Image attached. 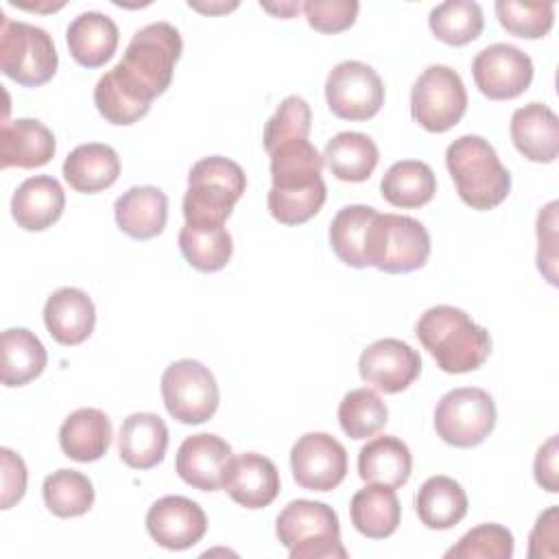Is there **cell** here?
<instances>
[{
    "mask_svg": "<svg viewBox=\"0 0 559 559\" xmlns=\"http://www.w3.org/2000/svg\"><path fill=\"white\" fill-rule=\"evenodd\" d=\"M57 151L52 131L33 118L4 122L0 129V166L2 168H39L46 166Z\"/></svg>",
    "mask_w": 559,
    "mask_h": 559,
    "instance_id": "obj_23",
    "label": "cell"
},
{
    "mask_svg": "<svg viewBox=\"0 0 559 559\" xmlns=\"http://www.w3.org/2000/svg\"><path fill=\"white\" fill-rule=\"evenodd\" d=\"M231 445L212 432L190 435L181 441L175 459L179 478L201 491H218L231 465Z\"/></svg>",
    "mask_w": 559,
    "mask_h": 559,
    "instance_id": "obj_16",
    "label": "cell"
},
{
    "mask_svg": "<svg viewBox=\"0 0 559 559\" xmlns=\"http://www.w3.org/2000/svg\"><path fill=\"white\" fill-rule=\"evenodd\" d=\"M0 31V70L22 87L48 83L59 66L52 37L41 26L13 22L4 13Z\"/></svg>",
    "mask_w": 559,
    "mask_h": 559,
    "instance_id": "obj_8",
    "label": "cell"
},
{
    "mask_svg": "<svg viewBox=\"0 0 559 559\" xmlns=\"http://www.w3.org/2000/svg\"><path fill=\"white\" fill-rule=\"evenodd\" d=\"M310 122H312L310 105L297 94L286 96L264 124V133H262L264 151L271 153L282 142H288L295 138H308Z\"/></svg>",
    "mask_w": 559,
    "mask_h": 559,
    "instance_id": "obj_41",
    "label": "cell"
},
{
    "mask_svg": "<svg viewBox=\"0 0 559 559\" xmlns=\"http://www.w3.org/2000/svg\"><path fill=\"white\" fill-rule=\"evenodd\" d=\"M378 210L371 205L354 203L345 205L336 212L330 223V245L336 258L354 269H365V249H367V234L376 218Z\"/></svg>",
    "mask_w": 559,
    "mask_h": 559,
    "instance_id": "obj_34",
    "label": "cell"
},
{
    "mask_svg": "<svg viewBox=\"0 0 559 559\" xmlns=\"http://www.w3.org/2000/svg\"><path fill=\"white\" fill-rule=\"evenodd\" d=\"M120 177V157L109 144L87 142L72 148L63 162V179L81 194L107 190Z\"/></svg>",
    "mask_w": 559,
    "mask_h": 559,
    "instance_id": "obj_27",
    "label": "cell"
},
{
    "mask_svg": "<svg viewBox=\"0 0 559 559\" xmlns=\"http://www.w3.org/2000/svg\"><path fill=\"white\" fill-rule=\"evenodd\" d=\"M380 159L376 142L358 131H341L328 140L323 148V162L330 173L349 183H360L371 177Z\"/></svg>",
    "mask_w": 559,
    "mask_h": 559,
    "instance_id": "obj_32",
    "label": "cell"
},
{
    "mask_svg": "<svg viewBox=\"0 0 559 559\" xmlns=\"http://www.w3.org/2000/svg\"><path fill=\"white\" fill-rule=\"evenodd\" d=\"M290 472L299 487L332 491L347 474V450L328 432H306L290 448Z\"/></svg>",
    "mask_w": 559,
    "mask_h": 559,
    "instance_id": "obj_13",
    "label": "cell"
},
{
    "mask_svg": "<svg viewBox=\"0 0 559 559\" xmlns=\"http://www.w3.org/2000/svg\"><path fill=\"white\" fill-rule=\"evenodd\" d=\"M44 325L59 345H81L92 336L96 325L94 301L85 290L63 286L46 299Z\"/></svg>",
    "mask_w": 559,
    "mask_h": 559,
    "instance_id": "obj_19",
    "label": "cell"
},
{
    "mask_svg": "<svg viewBox=\"0 0 559 559\" xmlns=\"http://www.w3.org/2000/svg\"><path fill=\"white\" fill-rule=\"evenodd\" d=\"M162 397L168 415L179 424H205L218 408V384L214 373L199 360L181 358L162 373Z\"/></svg>",
    "mask_w": 559,
    "mask_h": 559,
    "instance_id": "obj_10",
    "label": "cell"
},
{
    "mask_svg": "<svg viewBox=\"0 0 559 559\" xmlns=\"http://www.w3.org/2000/svg\"><path fill=\"white\" fill-rule=\"evenodd\" d=\"M183 41L168 22H153L133 33L122 59L109 70V76L138 103L148 105L164 94L173 81Z\"/></svg>",
    "mask_w": 559,
    "mask_h": 559,
    "instance_id": "obj_2",
    "label": "cell"
},
{
    "mask_svg": "<svg viewBox=\"0 0 559 559\" xmlns=\"http://www.w3.org/2000/svg\"><path fill=\"white\" fill-rule=\"evenodd\" d=\"M430 255V234L413 216L376 214L369 234L365 260L382 273H411L421 269Z\"/></svg>",
    "mask_w": 559,
    "mask_h": 559,
    "instance_id": "obj_7",
    "label": "cell"
},
{
    "mask_svg": "<svg viewBox=\"0 0 559 559\" xmlns=\"http://www.w3.org/2000/svg\"><path fill=\"white\" fill-rule=\"evenodd\" d=\"M496 426L493 397L478 386H461L441 395L435 408V430L448 445H480Z\"/></svg>",
    "mask_w": 559,
    "mask_h": 559,
    "instance_id": "obj_11",
    "label": "cell"
},
{
    "mask_svg": "<svg viewBox=\"0 0 559 559\" xmlns=\"http://www.w3.org/2000/svg\"><path fill=\"white\" fill-rule=\"evenodd\" d=\"M380 192L382 199L393 207L415 210L432 201L437 192V177L426 162L402 159L384 173Z\"/></svg>",
    "mask_w": 559,
    "mask_h": 559,
    "instance_id": "obj_33",
    "label": "cell"
},
{
    "mask_svg": "<svg viewBox=\"0 0 559 559\" xmlns=\"http://www.w3.org/2000/svg\"><path fill=\"white\" fill-rule=\"evenodd\" d=\"M179 249L186 262L201 273H216L231 260L234 242L225 225H183Z\"/></svg>",
    "mask_w": 559,
    "mask_h": 559,
    "instance_id": "obj_35",
    "label": "cell"
},
{
    "mask_svg": "<svg viewBox=\"0 0 559 559\" xmlns=\"http://www.w3.org/2000/svg\"><path fill=\"white\" fill-rule=\"evenodd\" d=\"M59 445L72 461H98L111 445V419L100 408H76L59 428Z\"/></svg>",
    "mask_w": 559,
    "mask_h": 559,
    "instance_id": "obj_26",
    "label": "cell"
},
{
    "mask_svg": "<svg viewBox=\"0 0 559 559\" xmlns=\"http://www.w3.org/2000/svg\"><path fill=\"white\" fill-rule=\"evenodd\" d=\"M428 26L439 41L448 46H465L483 33L485 17L478 2L448 0L430 11Z\"/></svg>",
    "mask_w": 559,
    "mask_h": 559,
    "instance_id": "obj_36",
    "label": "cell"
},
{
    "mask_svg": "<svg viewBox=\"0 0 559 559\" xmlns=\"http://www.w3.org/2000/svg\"><path fill=\"white\" fill-rule=\"evenodd\" d=\"M557 456H559V439L557 435H552L535 454V463H533V472H535V480L542 489H546L548 493H557L559 491V465H557Z\"/></svg>",
    "mask_w": 559,
    "mask_h": 559,
    "instance_id": "obj_47",
    "label": "cell"
},
{
    "mask_svg": "<svg viewBox=\"0 0 559 559\" xmlns=\"http://www.w3.org/2000/svg\"><path fill=\"white\" fill-rule=\"evenodd\" d=\"M349 518L354 528L369 539H384L400 526L402 507L393 487L367 483L352 496Z\"/></svg>",
    "mask_w": 559,
    "mask_h": 559,
    "instance_id": "obj_29",
    "label": "cell"
},
{
    "mask_svg": "<svg viewBox=\"0 0 559 559\" xmlns=\"http://www.w3.org/2000/svg\"><path fill=\"white\" fill-rule=\"evenodd\" d=\"M413 456L408 445L395 435H380L358 452V476L365 483L402 487L411 478Z\"/></svg>",
    "mask_w": 559,
    "mask_h": 559,
    "instance_id": "obj_28",
    "label": "cell"
},
{
    "mask_svg": "<svg viewBox=\"0 0 559 559\" xmlns=\"http://www.w3.org/2000/svg\"><path fill=\"white\" fill-rule=\"evenodd\" d=\"M358 373L382 393H400L419 378L421 358L400 338H378L362 349Z\"/></svg>",
    "mask_w": 559,
    "mask_h": 559,
    "instance_id": "obj_15",
    "label": "cell"
},
{
    "mask_svg": "<svg viewBox=\"0 0 559 559\" xmlns=\"http://www.w3.org/2000/svg\"><path fill=\"white\" fill-rule=\"evenodd\" d=\"M44 502L57 518H79L94 504L92 480L76 469H57L44 478Z\"/></svg>",
    "mask_w": 559,
    "mask_h": 559,
    "instance_id": "obj_37",
    "label": "cell"
},
{
    "mask_svg": "<svg viewBox=\"0 0 559 559\" xmlns=\"http://www.w3.org/2000/svg\"><path fill=\"white\" fill-rule=\"evenodd\" d=\"M245 188L247 177L236 162L223 155L199 159L188 173V190L183 194L186 223L225 225Z\"/></svg>",
    "mask_w": 559,
    "mask_h": 559,
    "instance_id": "obj_5",
    "label": "cell"
},
{
    "mask_svg": "<svg viewBox=\"0 0 559 559\" xmlns=\"http://www.w3.org/2000/svg\"><path fill=\"white\" fill-rule=\"evenodd\" d=\"M467 109L463 79L450 66H428L411 87V116L430 133H445Z\"/></svg>",
    "mask_w": 559,
    "mask_h": 559,
    "instance_id": "obj_9",
    "label": "cell"
},
{
    "mask_svg": "<svg viewBox=\"0 0 559 559\" xmlns=\"http://www.w3.org/2000/svg\"><path fill=\"white\" fill-rule=\"evenodd\" d=\"M146 531L162 548L186 550L207 531L205 511L186 496H164L146 511Z\"/></svg>",
    "mask_w": 559,
    "mask_h": 559,
    "instance_id": "obj_17",
    "label": "cell"
},
{
    "mask_svg": "<svg viewBox=\"0 0 559 559\" xmlns=\"http://www.w3.org/2000/svg\"><path fill=\"white\" fill-rule=\"evenodd\" d=\"M537 269L550 284H557V201L537 214Z\"/></svg>",
    "mask_w": 559,
    "mask_h": 559,
    "instance_id": "obj_44",
    "label": "cell"
},
{
    "mask_svg": "<svg viewBox=\"0 0 559 559\" xmlns=\"http://www.w3.org/2000/svg\"><path fill=\"white\" fill-rule=\"evenodd\" d=\"M415 334L445 373L474 371L491 354L489 332L456 306L439 304L424 310L415 323Z\"/></svg>",
    "mask_w": 559,
    "mask_h": 559,
    "instance_id": "obj_3",
    "label": "cell"
},
{
    "mask_svg": "<svg viewBox=\"0 0 559 559\" xmlns=\"http://www.w3.org/2000/svg\"><path fill=\"white\" fill-rule=\"evenodd\" d=\"M188 7L190 9H194V11H201V13H227V11H234L236 7H238V2H221V4H201V2H188Z\"/></svg>",
    "mask_w": 559,
    "mask_h": 559,
    "instance_id": "obj_48",
    "label": "cell"
},
{
    "mask_svg": "<svg viewBox=\"0 0 559 559\" xmlns=\"http://www.w3.org/2000/svg\"><path fill=\"white\" fill-rule=\"evenodd\" d=\"M496 15L507 33L522 39H539L546 37L555 24V4L498 0Z\"/></svg>",
    "mask_w": 559,
    "mask_h": 559,
    "instance_id": "obj_39",
    "label": "cell"
},
{
    "mask_svg": "<svg viewBox=\"0 0 559 559\" xmlns=\"http://www.w3.org/2000/svg\"><path fill=\"white\" fill-rule=\"evenodd\" d=\"M358 9L356 0H308L301 4L308 24L325 35L347 31L356 22Z\"/></svg>",
    "mask_w": 559,
    "mask_h": 559,
    "instance_id": "obj_43",
    "label": "cell"
},
{
    "mask_svg": "<svg viewBox=\"0 0 559 559\" xmlns=\"http://www.w3.org/2000/svg\"><path fill=\"white\" fill-rule=\"evenodd\" d=\"M275 535L290 559H345L336 511L319 500H293L277 520Z\"/></svg>",
    "mask_w": 559,
    "mask_h": 559,
    "instance_id": "obj_6",
    "label": "cell"
},
{
    "mask_svg": "<svg viewBox=\"0 0 559 559\" xmlns=\"http://www.w3.org/2000/svg\"><path fill=\"white\" fill-rule=\"evenodd\" d=\"M445 166L461 201L474 210H493L511 192V175L496 148L480 135H461L445 148Z\"/></svg>",
    "mask_w": 559,
    "mask_h": 559,
    "instance_id": "obj_4",
    "label": "cell"
},
{
    "mask_svg": "<svg viewBox=\"0 0 559 559\" xmlns=\"http://www.w3.org/2000/svg\"><path fill=\"white\" fill-rule=\"evenodd\" d=\"M168 448V426L155 413H131L118 437L120 459L133 469H151L164 461Z\"/></svg>",
    "mask_w": 559,
    "mask_h": 559,
    "instance_id": "obj_25",
    "label": "cell"
},
{
    "mask_svg": "<svg viewBox=\"0 0 559 559\" xmlns=\"http://www.w3.org/2000/svg\"><path fill=\"white\" fill-rule=\"evenodd\" d=\"M262 9L264 11H269V13H275V15H280V17H290L295 11H299L301 7L297 4V2H284V4H280V7H275V4H262Z\"/></svg>",
    "mask_w": 559,
    "mask_h": 559,
    "instance_id": "obj_49",
    "label": "cell"
},
{
    "mask_svg": "<svg viewBox=\"0 0 559 559\" xmlns=\"http://www.w3.org/2000/svg\"><path fill=\"white\" fill-rule=\"evenodd\" d=\"M66 207V192L50 175L24 179L11 197V216L26 231H44L57 223Z\"/></svg>",
    "mask_w": 559,
    "mask_h": 559,
    "instance_id": "obj_20",
    "label": "cell"
},
{
    "mask_svg": "<svg viewBox=\"0 0 559 559\" xmlns=\"http://www.w3.org/2000/svg\"><path fill=\"white\" fill-rule=\"evenodd\" d=\"M557 524H559V509L557 504L548 507L544 513H539L531 537H528V557H557Z\"/></svg>",
    "mask_w": 559,
    "mask_h": 559,
    "instance_id": "obj_46",
    "label": "cell"
},
{
    "mask_svg": "<svg viewBox=\"0 0 559 559\" xmlns=\"http://www.w3.org/2000/svg\"><path fill=\"white\" fill-rule=\"evenodd\" d=\"M511 140L515 148L535 164H550L559 155V120L544 103H528L511 116Z\"/></svg>",
    "mask_w": 559,
    "mask_h": 559,
    "instance_id": "obj_21",
    "label": "cell"
},
{
    "mask_svg": "<svg viewBox=\"0 0 559 559\" xmlns=\"http://www.w3.org/2000/svg\"><path fill=\"white\" fill-rule=\"evenodd\" d=\"M223 489L245 509H264L280 493V472L269 456L245 452L231 459Z\"/></svg>",
    "mask_w": 559,
    "mask_h": 559,
    "instance_id": "obj_18",
    "label": "cell"
},
{
    "mask_svg": "<svg viewBox=\"0 0 559 559\" xmlns=\"http://www.w3.org/2000/svg\"><path fill=\"white\" fill-rule=\"evenodd\" d=\"M271 190L266 205L282 225H301L317 216L325 203L328 188L321 177L323 155L308 138L277 144L271 153Z\"/></svg>",
    "mask_w": 559,
    "mask_h": 559,
    "instance_id": "obj_1",
    "label": "cell"
},
{
    "mask_svg": "<svg viewBox=\"0 0 559 559\" xmlns=\"http://www.w3.org/2000/svg\"><path fill=\"white\" fill-rule=\"evenodd\" d=\"M513 550V533L502 524L487 522L467 531L445 550V559H511Z\"/></svg>",
    "mask_w": 559,
    "mask_h": 559,
    "instance_id": "obj_40",
    "label": "cell"
},
{
    "mask_svg": "<svg viewBox=\"0 0 559 559\" xmlns=\"http://www.w3.org/2000/svg\"><path fill=\"white\" fill-rule=\"evenodd\" d=\"M325 100L336 118L362 122L373 118L384 105V83L371 66L347 59L330 70Z\"/></svg>",
    "mask_w": 559,
    "mask_h": 559,
    "instance_id": "obj_12",
    "label": "cell"
},
{
    "mask_svg": "<svg viewBox=\"0 0 559 559\" xmlns=\"http://www.w3.org/2000/svg\"><path fill=\"white\" fill-rule=\"evenodd\" d=\"M415 511L419 522L432 531H448L456 526L467 513V493L450 476H430L417 489Z\"/></svg>",
    "mask_w": 559,
    "mask_h": 559,
    "instance_id": "obj_30",
    "label": "cell"
},
{
    "mask_svg": "<svg viewBox=\"0 0 559 559\" xmlns=\"http://www.w3.org/2000/svg\"><path fill=\"white\" fill-rule=\"evenodd\" d=\"M533 72L531 57L513 44H491L472 61L474 83L491 100H511L524 94Z\"/></svg>",
    "mask_w": 559,
    "mask_h": 559,
    "instance_id": "obj_14",
    "label": "cell"
},
{
    "mask_svg": "<svg viewBox=\"0 0 559 559\" xmlns=\"http://www.w3.org/2000/svg\"><path fill=\"white\" fill-rule=\"evenodd\" d=\"M389 421V408L373 389H354L338 404V424L349 439H367Z\"/></svg>",
    "mask_w": 559,
    "mask_h": 559,
    "instance_id": "obj_38",
    "label": "cell"
},
{
    "mask_svg": "<svg viewBox=\"0 0 559 559\" xmlns=\"http://www.w3.org/2000/svg\"><path fill=\"white\" fill-rule=\"evenodd\" d=\"M94 105L98 109V114L111 122V124H133L140 118H144L148 114V105L138 103L133 96H129L111 76L109 72H105L96 87H94Z\"/></svg>",
    "mask_w": 559,
    "mask_h": 559,
    "instance_id": "obj_42",
    "label": "cell"
},
{
    "mask_svg": "<svg viewBox=\"0 0 559 559\" xmlns=\"http://www.w3.org/2000/svg\"><path fill=\"white\" fill-rule=\"evenodd\" d=\"M116 225L135 240L159 236L168 221V197L155 186H131L114 203Z\"/></svg>",
    "mask_w": 559,
    "mask_h": 559,
    "instance_id": "obj_22",
    "label": "cell"
},
{
    "mask_svg": "<svg viewBox=\"0 0 559 559\" xmlns=\"http://www.w3.org/2000/svg\"><path fill=\"white\" fill-rule=\"evenodd\" d=\"M48 362L44 343L26 328H9L0 336V380L4 386H24Z\"/></svg>",
    "mask_w": 559,
    "mask_h": 559,
    "instance_id": "obj_31",
    "label": "cell"
},
{
    "mask_svg": "<svg viewBox=\"0 0 559 559\" xmlns=\"http://www.w3.org/2000/svg\"><path fill=\"white\" fill-rule=\"evenodd\" d=\"M118 26L100 11L79 13L66 28V41L72 59L83 68L105 66L118 48Z\"/></svg>",
    "mask_w": 559,
    "mask_h": 559,
    "instance_id": "obj_24",
    "label": "cell"
},
{
    "mask_svg": "<svg viewBox=\"0 0 559 559\" xmlns=\"http://www.w3.org/2000/svg\"><path fill=\"white\" fill-rule=\"evenodd\" d=\"M0 461H2V498H0V507L2 509H11L15 502H20L24 498L28 472H26V465H24L22 456L15 454L9 448L0 450Z\"/></svg>",
    "mask_w": 559,
    "mask_h": 559,
    "instance_id": "obj_45",
    "label": "cell"
}]
</instances>
